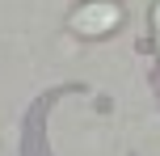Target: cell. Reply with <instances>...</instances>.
<instances>
[{
	"mask_svg": "<svg viewBox=\"0 0 160 156\" xmlns=\"http://www.w3.org/2000/svg\"><path fill=\"white\" fill-rule=\"evenodd\" d=\"M118 21H122V4L118 0H84L68 17V25H72L80 38H105V34L118 30Z\"/></svg>",
	"mask_w": 160,
	"mask_h": 156,
	"instance_id": "obj_1",
	"label": "cell"
},
{
	"mask_svg": "<svg viewBox=\"0 0 160 156\" xmlns=\"http://www.w3.org/2000/svg\"><path fill=\"white\" fill-rule=\"evenodd\" d=\"M152 30H156V51H160V0L152 4Z\"/></svg>",
	"mask_w": 160,
	"mask_h": 156,
	"instance_id": "obj_2",
	"label": "cell"
}]
</instances>
